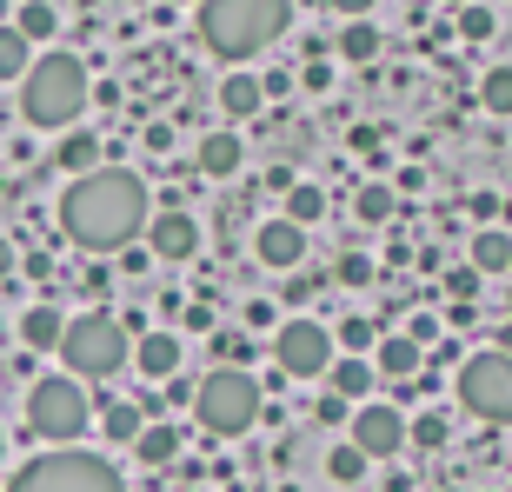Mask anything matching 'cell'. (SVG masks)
I'll list each match as a JSON object with an SVG mask.
<instances>
[{
  "label": "cell",
  "mask_w": 512,
  "mask_h": 492,
  "mask_svg": "<svg viewBox=\"0 0 512 492\" xmlns=\"http://www.w3.org/2000/svg\"><path fill=\"white\" fill-rule=\"evenodd\" d=\"M7 273H14V246L0 240V280H7Z\"/></svg>",
  "instance_id": "40"
},
{
  "label": "cell",
  "mask_w": 512,
  "mask_h": 492,
  "mask_svg": "<svg viewBox=\"0 0 512 492\" xmlns=\"http://www.w3.org/2000/svg\"><path fill=\"white\" fill-rule=\"evenodd\" d=\"M133 366H140V379H173L180 373V340L173 333H133Z\"/></svg>",
  "instance_id": "15"
},
{
  "label": "cell",
  "mask_w": 512,
  "mask_h": 492,
  "mask_svg": "<svg viewBox=\"0 0 512 492\" xmlns=\"http://www.w3.org/2000/svg\"><path fill=\"white\" fill-rule=\"evenodd\" d=\"M340 54H346V60H373V54H380V27H373V20H346Z\"/></svg>",
  "instance_id": "29"
},
{
  "label": "cell",
  "mask_w": 512,
  "mask_h": 492,
  "mask_svg": "<svg viewBox=\"0 0 512 492\" xmlns=\"http://www.w3.org/2000/svg\"><path fill=\"white\" fill-rule=\"evenodd\" d=\"M14 34L27 40V47H40V40H54V34H60L54 0H20V7H14Z\"/></svg>",
  "instance_id": "19"
},
{
  "label": "cell",
  "mask_w": 512,
  "mask_h": 492,
  "mask_svg": "<svg viewBox=\"0 0 512 492\" xmlns=\"http://www.w3.org/2000/svg\"><path fill=\"white\" fill-rule=\"evenodd\" d=\"M193 419L207 426L213 439H240L260 419V379L247 366H213L200 386H193Z\"/></svg>",
  "instance_id": "4"
},
{
  "label": "cell",
  "mask_w": 512,
  "mask_h": 492,
  "mask_svg": "<svg viewBox=\"0 0 512 492\" xmlns=\"http://www.w3.org/2000/svg\"><path fill=\"white\" fill-rule=\"evenodd\" d=\"M273 360H280L286 379H326V366H333V333H326L320 320H280Z\"/></svg>",
  "instance_id": "9"
},
{
  "label": "cell",
  "mask_w": 512,
  "mask_h": 492,
  "mask_svg": "<svg viewBox=\"0 0 512 492\" xmlns=\"http://www.w3.org/2000/svg\"><path fill=\"white\" fill-rule=\"evenodd\" d=\"M240 160H247L240 133H207V140H200V173H207V180H233Z\"/></svg>",
  "instance_id": "18"
},
{
  "label": "cell",
  "mask_w": 512,
  "mask_h": 492,
  "mask_svg": "<svg viewBox=\"0 0 512 492\" xmlns=\"http://www.w3.org/2000/svg\"><path fill=\"white\" fill-rule=\"evenodd\" d=\"M493 34H499V14L486 0H466L459 7V40H493Z\"/></svg>",
  "instance_id": "30"
},
{
  "label": "cell",
  "mask_w": 512,
  "mask_h": 492,
  "mask_svg": "<svg viewBox=\"0 0 512 492\" xmlns=\"http://www.w3.org/2000/svg\"><path fill=\"white\" fill-rule=\"evenodd\" d=\"M466 266H473V273H512V233H499V227L473 233V253H466Z\"/></svg>",
  "instance_id": "20"
},
{
  "label": "cell",
  "mask_w": 512,
  "mask_h": 492,
  "mask_svg": "<svg viewBox=\"0 0 512 492\" xmlns=\"http://www.w3.org/2000/svg\"><path fill=\"white\" fill-rule=\"evenodd\" d=\"M446 286H453V300H473V293H479V273H473V266H453V273H446Z\"/></svg>",
  "instance_id": "35"
},
{
  "label": "cell",
  "mask_w": 512,
  "mask_h": 492,
  "mask_svg": "<svg viewBox=\"0 0 512 492\" xmlns=\"http://www.w3.org/2000/svg\"><path fill=\"white\" fill-rule=\"evenodd\" d=\"M326 7H340L346 20H366V14H373V0H326Z\"/></svg>",
  "instance_id": "38"
},
{
  "label": "cell",
  "mask_w": 512,
  "mask_h": 492,
  "mask_svg": "<svg viewBox=\"0 0 512 492\" xmlns=\"http://www.w3.org/2000/svg\"><path fill=\"white\" fill-rule=\"evenodd\" d=\"M333 280H340V286H373V260H366V253H340Z\"/></svg>",
  "instance_id": "33"
},
{
  "label": "cell",
  "mask_w": 512,
  "mask_h": 492,
  "mask_svg": "<svg viewBox=\"0 0 512 492\" xmlns=\"http://www.w3.org/2000/svg\"><path fill=\"white\" fill-rule=\"evenodd\" d=\"M393 207H399L393 187H360V193H353V213H360L366 227H386V220H393Z\"/></svg>",
  "instance_id": "28"
},
{
  "label": "cell",
  "mask_w": 512,
  "mask_h": 492,
  "mask_svg": "<svg viewBox=\"0 0 512 492\" xmlns=\"http://www.w3.org/2000/svg\"><path fill=\"white\" fill-rule=\"evenodd\" d=\"M7 492H127V486H120V473H114V466H107L100 453H80V446H54V453L27 459Z\"/></svg>",
  "instance_id": "6"
},
{
  "label": "cell",
  "mask_w": 512,
  "mask_h": 492,
  "mask_svg": "<svg viewBox=\"0 0 512 492\" xmlns=\"http://www.w3.org/2000/svg\"><path fill=\"white\" fill-rule=\"evenodd\" d=\"M366 360H373V373H380V379H419V366H426V346H413L406 333H380V346H373Z\"/></svg>",
  "instance_id": "14"
},
{
  "label": "cell",
  "mask_w": 512,
  "mask_h": 492,
  "mask_svg": "<svg viewBox=\"0 0 512 492\" xmlns=\"http://www.w3.org/2000/svg\"><path fill=\"white\" fill-rule=\"evenodd\" d=\"M453 439V413H439V406H426L419 419H406V446H426V453H439Z\"/></svg>",
  "instance_id": "23"
},
{
  "label": "cell",
  "mask_w": 512,
  "mask_h": 492,
  "mask_svg": "<svg viewBox=\"0 0 512 492\" xmlns=\"http://www.w3.org/2000/svg\"><path fill=\"white\" fill-rule=\"evenodd\" d=\"M147 180L127 167H94L60 193V227L87 253H120L147 233Z\"/></svg>",
  "instance_id": "1"
},
{
  "label": "cell",
  "mask_w": 512,
  "mask_h": 492,
  "mask_svg": "<svg viewBox=\"0 0 512 492\" xmlns=\"http://www.w3.org/2000/svg\"><path fill=\"white\" fill-rule=\"evenodd\" d=\"M27 67H34V47H27V40L14 34V20H7V27H0V80H20Z\"/></svg>",
  "instance_id": "27"
},
{
  "label": "cell",
  "mask_w": 512,
  "mask_h": 492,
  "mask_svg": "<svg viewBox=\"0 0 512 492\" xmlns=\"http://www.w3.org/2000/svg\"><path fill=\"white\" fill-rule=\"evenodd\" d=\"M320 419H326V426H340V419H353V406H346V399H333V393H326V399H320Z\"/></svg>",
  "instance_id": "37"
},
{
  "label": "cell",
  "mask_w": 512,
  "mask_h": 492,
  "mask_svg": "<svg viewBox=\"0 0 512 492\" xmlns=\"http://www.w3.org/2000/svg\"><path fill=\"white\" fill-rule=\"evenodd\" d=\"M459 406L473 419H493V426H512V353L486 346L473 360H459Z\"/></svg>",
  "instance_id": "8"
},
{
  "label": "cell",
  "mask_w": 512,
  "mask_h": 492,
  "mask_svg": "<svg viewBox=\"0 0 512 492\" xmlns=\"http://www.w3.org/2000/svg\"><path fill=\"white\" fill-rule=\"evenodd\" d=\"M133 453H140V466H173L180 459V426L173 419H147L140 439H133Z\"/></svg>",
  "instance_id": "17"
},
{
  "label": "cell",
  "mask_w": 512,
  "mask_h": 492,
  "mask_svg": "<svg viewBox=\"0 0 512 492\" xmlns=\"http://www.w3.org/2000/svg\"><path fill=\"white\" fill-rule=\"evenodd\" d=\"M320 213H326V193L313 187V180H293V187H286V213H280V220H293V227H313Z\"/></svg>",
  "instance_id": "25"
},
{
  "label": "cell",
  "mask_w": 512,
  "mask_h": 492,
  "mask_svg": "<svg viewBox=\"0 0 512 492\" xmlns=\"http://www.w3.org/2000/svg\"><path fill=\"white\" fill-rule=\"evenodd\" d=\"M87 419H94V406H87V386H80L74 373L34 379V393H27V433L34 439H47V446H74V439L87 433Z\"/></svg>",
  "instance_id": "7"
},
{
  "label": "cell",
  "mask_w": 512,
  "mask_h": 492,
  "mask_svg": "<svg viewBox=\"0 0 512 492\" xmlns=\"http://www.w3.org/2000/svg\"><path fill=\"white\" fill-rule=\"evenodd\" d=\"M94 160H100V140H94V133H80V127L60 133V147H54V167L60 173H74V180H80V173H94Z\"/></svg>",
  "instance_id": "21"
},
{
  "label": "cell",
  "mask_w": 512,
  "mask_h": 492,
  "mask_svg": "<svg viewBox=\"0 0 512 492\" xmlns=\"http://www.w3.org/2000/svg\"><path fill=\"white\" fill-rule=\"evenodd\" d=\"M366 466H373V459H366L360 446H353V439L326 453V479H333V486H360V479H366Z\"/></svg>",
  "instance_id": "26"
},
{
  "label": "cell",
  "mask_w": 512,
  "mask_h": 492,
  "mask_svg": "<svg viewBox=\"0 0 512 492\" xmlns=\"http://www.w3.org/2000/svg\"><path fill=\"white\" fill-rule=\"evenodd\" d=\"M0 453H7V439H0Z\"/></svg>",
  "instance_id": "43"
},
{
  "label": "cell",
  "mask_w": 512,
  "mask_h": 492,
  "mask_svg": "<svg viewBox=\"0 0 512 492\" xmlns=\"http://www.w3.org/2000/svg\"><path fill=\"white\" fill-rule=\"evenodd\" d=\"M54 353L67 360L74 379H107L133 360V340H127V326H120L114 313H80V320H67Z\"/></svg>",
  "instance_id": "5"
},
{
  "label": "cell",
  "mask_w": 512,
  "mask_h": 492,
  "mask_svg": "<svg viewBox=\"0 0 512 492\" xmlns=\"http://www.w3.org/2000/svg\"><path fill=\"white\" fill-rule=\"evenodd\" d=\"M253 253H260V266L286 273V266L306 260V227H293V220H266V227L253 233Z\"/></svg>",
  "instance_id": "12"
},
{
  "label": "cell",
  "mask_w": 512,
  "mask_h": 492,
  "mask_svg": "<svg viewBox=\"0 0 512 492\" xmlns=\"http://www.w3.org/2000/svg\"><path fill=\"white\" fill-rule=\"evenodd\" d=\"M406 340H413V346L439 340V320H433V313H413V320H406Z\"/></svg>",
  "instance_id": "36"
},
{
  "label": "cell",
  "mask_w": 512,
  "mask_h": 492,
  "mask_svg": "<svg viewBox=\"0 0 512 492\" xmlns=\"http://www.w3.org/2000/svg\"><path fill=\"white\" fill-rule=\"evenodd\" d=\"M140 426H147V413H140L133 399H107V413H100V433H107V439L133 446V439H140Z\"/></svg>",
  "instance_id": "24"
},
{
  "label": "cell",
  "mask_w": 512,
  "mask_h": 492,
  "mask_svg": "<svg viewBox=\"0 0 512 492\" xmlns=\"http://www.w3.org/2000/svg\"><path fill=\"white\" fill-rule=\"evenodd\" d=\"M479 107L486 114H512V67H493V74L479 80Z\"/></svg>",
  "instance_id": "31"
},
{
  "label": "cell",
  "mask_w": 512,
  "mask_h": 492,
  "mask_svg": "<svg viewBox=\"0 0 512 492\" xmlns=\"http://www.w3.org/2000/svg\"><path fill=\"white\" fill-rule=\"evenodd\" d=\"M147 253H153V260H167V266L193 260V253H200V220H193V213H180V207L147 213Z\"/></svg>",
  "instance_id": "11"
},
{
  "label": "cell",
  "mask_w": 512,
  "mask_h": 492,
  "mask_svg": "<svg viewBox=\"0 0 512 492\" xmlns=\"http://www.w3.org/2000/svg\"><path fill=\"white\" fill-rule=\"evenodd\" d=\"M7 20H14V0H0V27H7Z\"/></svg>",
  "instance_id": "42"
},
{
  "label": "cell",
  "mask_w": 512,
  "mask_h": 492,
  "mask_svg": "<svg viewBox=\"0 0 512 492\" xmlns=\"http://www.w3.org/2000/svg\"><path fill=\"white\" fill-rule=\"evenodd\" d=\"M293 27V0H200V40L220 60H247Z\"/></svg>",
  "instance_id": "2"
},
{
  "label": "cell",
  "mask_w": 512,
  "mask_h": 492,
  "mask_svg": "<svg viewBox=\"0 0 512 492\" xmlns=\"http://www.w3.org/2000/svg\"><path fill=\"white\" fill-rule=\"evenodd\" d=\"M260 100H266V87L253 74H227V80H220V107H227V120H253V114H260Z\"/></svg>",
  "instance_id": "22"
},
{
  "label": "cell",
  "mask_w": 512,
  "mask_h": 492,
  "mask_svg": "<svg viewBox=\"0 0 512 492\" xmlns=\"http://www.w3.org/2000/svg\"><path fill=\"white\" fill-rule=\"evenodd\" d=\"M373 386H380V373H373V360H360V353H340V360L326 366V393L346 399V406L373 399Z\"/></svg>",
  "instance_id": "13"
},
{
  "label": "cell",
  "mask_w": 512,
  "mask_h": 492,
  "mask_svg": "<svg viewBox=\"0 0 512 492\" xmlns=\"http://www.w3.org/2000/svg\"><path fill=\"white\" fill-rule=\"evenodd\" d=\"M340 346H346V353H360V360H366V353L380 346V326H373V320H340Z\"/></svg>",
  "instance_id": "32"
},
{
  "label": "cell",
  "mask_w": 512,
  "mask_h": 492,
  "mask_svg": "<svg viewBox=\"0 0 512 492\" xmlns=\"http://www.w3.org/2000/svg\"><path fill=\"white\" fill-rule=\"evenodd\" d=\"M499 353H512V320H506V326H499Z\"/></svg>",
  "instance_id": "41"
},
{
  "label": "cell",
  "mask_w": 512,
  "mask_h": 492,
  "mask_svg": "<svg viewBox=\"0 0 512 492\" xmlns=\"http://www.w3.org/2000/svg\"><path fill=\"white\" fill-rule=\"evenodd\" d=\"M353 446H360L366 459L406 453V413L386 406V399H360V406H353Z\"/></svg>",
  "instance_id": "10"
},
{
  "label": "cell",
  "mask_w": 512,
  "mask_h": 492,
  "mask_svg": "<svg viewBox=\"0 0 512 492\" xmlns=\"http://www.w3.org/2000/svg\"><path fill=\"white\" fill-rule=\"evenodd\" d=\"M60 333H67V313H60V306H27V313H20V346H27V353H54Z\"/></svg>",
  "instance_id": "16"
},
{
  "label": "cell",
  "mask_w": 512,
  "mask_h": 492,
  "mask_svg": "<svg viewBox=\"0 0 512 492\" xmlns=\"http://www.w3.org/2000/svg\"><path fill=\"white\" fill-rule=\"evenodd\" d=\"M167 406H193V386H187V379H167Z\"/></svg>",
  "instance_id": "39"
},
{
  "label": "cell",
  "mask_w": 512,
  "mask_h": 492,
  "mask_svg": "<svg viewBox=\"0 0 512 492\" xmlns=\"http://www.w3.org/2000/svg\"><path fill=\"white\" fill-rule=\"evenodd\" d=\"M87 67H80L74 54H40L27 74H20V114H27V127L40 133H67L80 127V114H87Z\"/></svg>",
  "instance_id": "3"
},
{
  "label": "cell",
  "mask_w": 512,
  "mask_h": 492,
  "mask_svg": "<svg viewBox=\"0 0 512 492\" xmlns=\"http://www.w3.org/2000/svg\"><path fill=\"white\" fill-rule=\"evenodd\" d=\"M213 353H220V366H240L253 346H247V333H213Z\"/></svg>",
  "instance_id": "34"
}]
</instances>
